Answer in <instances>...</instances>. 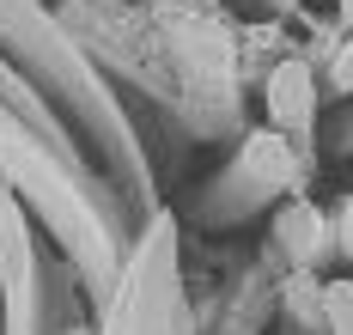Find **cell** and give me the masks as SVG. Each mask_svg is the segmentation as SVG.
Here are the masks:
<instances>
[{
    "mask_svg": "<svg viewBox=\"0 0 353 335\" xmlns=\"http://www.w3.org/2000/svg\"><path fill=\"white\" fill-rule=\"evenodd\" d=\"M244 171H256L262 183H286V171H292V159H286V147L274 141V134H256L244 147Z\"/></svg>",
    "mask_w": 353,
    "mask_h": 335,
    "instance_id": "2",
    "label": "cell"
},
{
    "mask_svg": "<svg viewBox=\"0 0 353 335\" xmlns=\"http://www.w3.org/2000/svg\"><path fill=\"white\" fill-rule=\"evenodd\" d=\"M341 19H347V25H353V0H341Z\"/></svg>",
    "mask_w": 353,
    "mask_h": 335,
    "instance_id": "7",
    "label": "cell"
},
{
    "mask_svg": "<svg viewBox=\"0 0 353 335\" xmlns=\"http://www.w3.org/2000/svg\"><path fill=\"white\" fill-rule=\"evenodd\" d=\"M335 244H341V250L353 256V195L341 201V214H335Z\"/></svg>",
    "mask_w": 353,
    "mask_h": 335,
    "instance_id": "5",
    "label": "cell"
},
{
    "mask_svg": "<svg viewBox=\"0 0 353 335\" xmlns=\"http://www.w3.org/2000/svg\"><path fill=\"white\" fill-rule=\"evenodd\" d=\"M311 110H317V85H311V74H305L299 61L274 68V79H268V116H274L281 128H305Z\"/></svg>",
    "mask_w": 353,
    "mask_h": 335,
    "instance_id": "1",
    "label": "cell"
},
{
    "mask_svg": "<svg viewBox=\"0 0 353 335\" xmlns=\"http://www.w3.org/2000/svg\"><path fill=\"white\" fill-rule=\"evenodd\" d=\"M335 85H353V49L341 55V61H335Z\"/></svg>",
    "mask_w": 353,
    "mask_h": 335,
    "instance_id": "6",
    "label": "cell"
},
{
    "mask_svg": "<svg viewBox=\"0 0 353 335\" xmlns=\"http://www.w3.org/2000/svg\"><path fill=\"white\" fill-rule=\"evenodd\" d=\"M323 298H329V317H335V329H341V335H353V287L341 281V287H329Z\"/></svg>",
    "mask_w": 353,
    "mask_h": 335,
    "instance_id": "4",
    "label": "cell"
},
{
    "mask_svg": "<svg viewBox=\"0 0 353 335\" xmlns=\"http://www.w3.org/2000/svg\"><path fill=\"white\" fill-rule=\"evenodd\" d=\"M281 238H286V250L311 256V250L323 244V220H317V207H286V214H281Z\"/></svg>",
    "mask_w": 353,
    "mask_h": 335,
    "instance_id": "3",
    "label": "cell"
}]
</instances>
